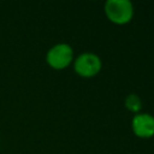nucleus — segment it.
<instances>
[{"mask_svg":"<svg viewBox=\"0 0 154 154\" xmlns=\"http://www.w3.org/2000/svg\"><path fill=\"white\" fill-rule=\"evenodd\" d=\"M73 48L65 42L53 45L46 53L47 64L54 70H64L73 61Z\"/></svg>","mask_w":154,"mask_h":154,"instance_id":"2","label":"nucleus"},{"mask_svg":"<svg viewBox=\"0 0 154 154\" xmlns=\"http://www.w3.org/2000/svg\"><path fill=\"white\" fill-rule=\"evenodd\" d=\"M103 11L109 22L123 25L129 23L134 17V5L130 0H107Z\"/></svg>","mask_w":154,"mask_h":154,"instance_id":"1","label":"nucleus"},{"mask_svg":"<svg viewBox=\"0 0 154 154\" xmlns=\"http://www.w3.org/2000/svg\"><path fill=\"white\" fill-rule=\"evenodd\" d=\"M101 67V58L93 52H83L73 59V70L81 77H94L100 72Z\"/></svg>","mask_w":154,"mask_h":154,"instance_id":"3","label":"nucleus"},{"mask_svg":"<svg viewBox=\"0 0 154 154\" xmlns=\"http://www.w3.org/2000/svg\"><path fill=\"white\" fill-rule=\"evenodd\" d=\"M124 105L125 107L132 112V113H140V111L142 109V100L141 97L137 95V94H129L126 97H125V101H124Z\"/></svg>","mask_w":154,"mask_h":154,"instance_id":"5","label":"nucleus"},{"mask_svg":"<svg viewBox=\"0 0 154 154\" xmlns=\"http://www.w3.org/2000/svg\"><path fill=\"white\" fill-rule=\"evenodd\" d=\"M132 132L141 138L154 136V116L147 112L136 113L131 119Z\"/></svg>","mask_w":154,"mask_h":154,"instance_id":"4","label":"nucleus"}]
</instances>
